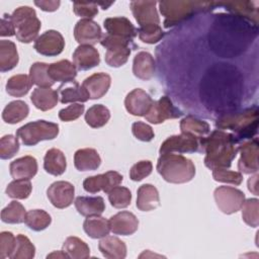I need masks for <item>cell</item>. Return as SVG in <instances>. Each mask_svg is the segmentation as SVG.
Instances as JSON below:
<instances>
[{"label":"cell","mask_w":259,"mask_h":259,"mask_svg":"<svg viewBox=\"0 0 259 259\" xmlns=\"http://www.w3.org/2000/svg\"><path fill=\"white\" fill-rule=\"evenodd\" d=\"M100 44L103 48L106 49V64L114 68H118L124 65L128 60L132 50L137 48L133 40L108 33L101 38Z\"/></svg>","instance_id":"6"},{"label":"cell","mask_w":259,"mask_h":259,"mask_svg":"<svg viewBox=\"0 0 259 259\" xmlns=\"http://www.w3.org/2000/svg\"><path fill=\"white\" fill-rule=\"evenodd\" d=\"M63 251L73 259H86L90 256L89 246L78 237H68L63 244Z\"/></svg>","instance_id":"36"},{"label":"cell","mask_w":259,"mask_h":259,"mask_svg":"<svg viewBox=\"0 0 259 259\" xmlns=\"http://www.w3.org/2000/svg\"><path fill=\"white\" fill-rule=\"evenodd\" d=\"M155 60L148 52H140L134 58L133 73L141 80H150L155 74Z\"/></svg>","instance_id":"24"},{"label":"cell","mask_w":259,"mask_h":259,"mask_svg":"<svg viewBox=\"0 0 259 259\" xmlns=\"http://www.w3.org/2000/svg\"><path fill=\"white\" fill-rule=\"evenodd\" d=\"M59 134V125L55 122L47 120H36L28 122L16 132V137L19 138L24 146H34L40 141L53 140Z\"/></svg>","instance_id":"7"},{"label":"cell","mask_w":259,"mask_h":259,"mask_svg":"<svg viewBox=\"0 0 259 259\" xmlns=\"http://www.w3.org/2000/svg\"><path fill=\"white\" fill-rule=\"evenodd\" d=\"M49 65L46 63L36 62L31 65L29 69V78L32 84L37 87H51L54 85V81L49 76Z\"/></svg>","instance_id":"41"},{"label":"cell","mask_w":259,"mask_h":259,"mask_svg":"<svg viewBox=\"0 0 259 259\" xmlns=\"http://www.w3.org/2000/svg\"><path fill=\"white\" fill-rule=\"evenodd\" d=\"M31 183L28 179H14L6 187V194L15 199H25L31 193Z\"/></svg>","instance_id":"43"},{"label":"cell","mask_w":259,"mask_h":259,"mask_svg":"<svg viewBox=\"0 0 259 259\" xmlns=\"http://www.w3.org/2000/svg\"><path fill=\"white\" fill-rule=\"evenodd\" d=\"M33 48L42 56L55 57L63 52L65 40L59 31L51 29L47 30L35 39Z\"/></svg>","instance_id":"12"},{"label":"cell","mask_w":259,"mask_h":259,"mask_svg":"<svg viewBox=\"0 0 259 259\" xmlns=\"http://www.w3.org/2000/svg\"><path fill=\"white\" fill-rule=\"evenodd\" d=\"M28 105L22 100H15L8 103L2 112V118L5 122L14 124L17 123L28 115Z\"/></svg>","instance_id":"34"},{"label":"cell","mask_w":259,"mask_h":259,"mask_svg":"<svg viewBox=\"0 0 259 259\" xmlns=\"http://www.w3.org/2000/svg\"><path fill=\"white\" fill-rule=\"evenodd\" d=\"M73 62L79 71L90 70L99 65V53L92 46H79L73 54Z\"/></svg>","instance_id":"21"},{"label":"cell","mask_w":259,"mask_h":259,"mask_svg":"<svg viewBox=\"0 0 259 259\" xmlns=\"http://www.w3.org/2000/svg\"><path fill=\"white\" fill-rule=\"evenodd\" d=\"M243 221L252 228H257L259 225V200L257 198L245 199L242 205Z\"/></svg>","instance_id":"44"},{"label":"cell","mask_w":259,"mask_h":259,"mask_svg":"<svg viewBox=\"0 0 259 259\" xmlns=\"http://www.w3.org/2000/svg\"><path fill=\"white\" fill-rule=\"evenodd\" d=\"M258 109L256 106L244 109L240 112H230L221 115L215 126L219 130H231L235 132L237 142L251 138L257 132Z\"/></svg>","instance_id":"3"},{"label":"cell","mask_w":259,"mask_h":259,"mask_svg":"<svg viewBox=\"0 0 259 259\" xmlns=\"http://www.w3.org/2000/svg\"><path fill=\"white\" fill-rule=\"evenodd\" d=\"M98 249L107 259H123L126 256L125 244L114 236H105L101 238Z\"/></svg>","instance_id":"25"},{"label":"cell","mask_w":259,"mask_h":259,"mask_svg":"<svg viewBox=\"0 0 259 259\" xmlns=\"http://www.w3.org/2000/svg\"><path fill=\"white\" fill-rule=\"evenodd\" d=\"M180 131L182 134H188L200 140L209 134L210 127L206 121L187 115L180 121Z\"/></svg>","instance_id":"32"},{"label":"cell","mask_w":259,"mask_h":259,"mask_svg":"<svg viewBox=\"0 0 259 259\" xmlns=\"http://www.w3.org/2000/svg\"><path fill=\"white\" fill-rule=\"evenodd\" d=\"M30 99L37 109L47 111L57 105L59 93L51 87H37L32 91Z\"/></svg>","instance_id":"28"},{"label":"cell","mask_w":259,"mask_h":259,"mask_svg":"<svg viewBox=\"0 0 259 259\" xmlns=\"http://www.w3.org/2000/svg\"><path fill=\"white\" fill-rule=\"evenodd\" d=\"M241 158L238 168L241 173L252 174L258 171V140L255 138L239 147Z\"/></svg>","instance_id":"15"},{"label":"cell","mask_w":259,"mask_h":259,"mask_svg":"<svg viewBox=\"0 0 259 259\" xmlns=\"http://www.w3.org/2000/svg\"><path fill=\"white\" fill-rule=\"evenodd\" d=\"M153 102L151 96L140 88L131 91L124 99V105L127 112L136 116H145Z\"/></svg>","instance_id":"17"},{"label":"cell","mask_w":259,"mask_h":259,"mask_svg":"<svg viewBox=\"0 0 259 259\" xmlns=\"http://www.w3.org/2000/svg\"><path fill=\"white\" fill-rule=\"evenodd\" d=\"M212 177L215 181L240 185L243 181V175L238 171L227 170V168H215L212 170Z\"/></svg>","instance_id":"49"},{"label":"cell","mask_w":259,"mask_h":259,"mask_svg":"<svg viewBox=\"0 0 259 259\" xmlns=\"http://www.w3.org/2000/svg\"><path fill=\"white\" fill-rule=\"evenodd\" d=\"M18 64L16 46L11 40H0V71L2 73L12 70Z\"/></svg>","instance_id":"31"},{"label":"cell","mask_w":259,"mask_h":259,"mask_svg":"<svg viewBox=\"0 0 259 259\" xmlns=\"http://www.w3.org/2000/svg\"><path fill=\"white\" fill-rule=\"evenodd\" d=\"M157 171L165 181L181 184L192 180L195 166L191 160L180 154H163L158 159Z\"/></svg>","instance_id":"2"},{"label":"cell","mask_w":259,"mask_h":259,"mask_svg":"<svg viewBox=\"0 0 259 259\" xmlns=\"http://www.w3.org/2000/svg\"><path fill=\"white\" fill-rule=\"evenodd\" d=\"M52 222L51 215L42 209H31L26 212L24 223L25 225L35 231L39 232L47 229Z\"/></svg>","instance_id":"40"},{"label":"cell","mask_w":259,"mask_h":259,"mask_svg":"<svg viewBox=\"0 0 259 259\" xmlns=\"http://www.w3.org/2000/svg\"><path fill=\"white\" fill-rule=\"evenodd\" d=\"M19 150L18 138L12 135H6L0 140V158L7 160L12 158Z\"/></svg>","instance_id":"48"},{"label":"cell","mask_w":259,"mask_h":259,"mask_svg":"<svg viewBox=\"0 0 259 259\" xmlns=\"http://www.w3.org/2000/svg\"><path fill=\"white\" fill-rule=\"evenodd\" d=\"M35 255V247L30 240L19 234L15 237V244L13 251L10 255V259H32Z\"/></svg>","instance_id":"39"},{"label":"cell","mask_w":259,"mask_h":259,"mask_svg":"<svg viewBox=\"0 0 259 259\" xmlns=\"http://www.w3.org/2000/svg\"><path fill=\"white\" fill-rule=\"evenodd\" d=\"M26 211L24 206L16 201H11L1 211V220L6 224H21L24 222Z\"/></svg>","instance_id":"42"},{"label":"cell","mask_w":259,"mask_h":259,"mask_svg":"<svg viewBox=\"0 0 259 259\" xmlns=\"http://www.w3.org/2000/svg\"><path fill=\"white\" fill-rule=\"evenodd\" d=\"M15 26L16 38L24 44L35 40L40 29V20L37 18L35 10L29 6H20L11 14Z\"/></svg>","instance_id":"5"},{"label":"cell","mask_w":259,"mask_h":259,"mask_svg":"<svg viewBox=\"0 0 259 259\" xmlns=\"http://www.w3.org/2000/svg\"><path fill=\"white\" fill-rule=\"evenodd\" d=\"M110 118V112L102 104L92 105L85 113V121L93 128H98L107 123Z\"/></svg>","instance_id":"38"},{"label":"cell","mask_w":259,"mask_h":259,"mask_svg":"<svg viewBox=\"0 0 259 259\" xmlns=\"http://www.w3.org/2000/svg\"><path fill=\"white\" fill-rule=\"evenodd\" d=\"M10 175L14 179H31L37 172V162L32 156H24L10 163Z\"/></svg>","instance_id":"22"},{"label":"cell","mask_w":259,"mask_h":259,"mask_svg":"<svg viewBox=\"0 0 259 259\" xmlns=\"http://www.w3.org/2000/svg\"><path fill=\"white\" fill-rule=\"evenodd\" d=\"M153 170L152 162L149 160H143L136 163L130 170V178L134 181H141L148 177Z\"/></svg>","instance_id":"50"},{"label":"cell","mask_w":259,"mask_h":259,"mask_svg":"<svg viewBox=\"0 0 259 259\" xmlns=\"http://www.w3.org/2000/svg\"><path fill=\"white\" fill-rule=\"evenodd\" d=\"M14 34H15V26L12 21L11 15L5 13L1 18L0 35L1 36H12Z\"/></svg>","instance_id":"55"},{"label":"cell","mask_w":259,"mask_h":259,"mask_svg":"<svg viewBox=\"0 0 259 259\" xmlns=\"http://www.w3.org/2000/svg\"><path fill=\"white\" fill-rule=\"evenodd\" d=\"M103 25L108 34L120 36L130 40H133L138 34V29L126 17L123 16L106 18Z\"/></svg>","instance_id":"19"},{"label":"cell","mask_w":259,"mask_h":259,"mask_svg":"<svg viewBox=\"0 0 259 259\" xmlns=\"http://www.w3.org/2000/svg\"><path fill=\"white\" fill-rule=\"evenodd\" d=\"M110 231L115 235L128 236L137 232L139 220L130 211H119L109 219Z\"/></svg>","instance_id":"18"},{"label":"cell","mask_w":259,"mask_h":259,"mask_svg":"<svg viewBox=\"0 0 259 259\" xmlns=\"http://www.w3.org/2000/svg\"><path fill=\"white\" fill-rule=\"evenodd\" d=\"M15 244V237L10 232L0 234V259L10 257Z\"/></svg>","instance_id":"54"},{"label":"cell","mask_w":259,"mask_h":259,"mask_svg":"<svg viewBox=\"0 0 259 259\" xmlns=\"http://www.w3.org/2000/svg\"><path fill=\"white\" fill-rule=\"evenodd\" d=\"M137 193V207L140 210L150 211L160 205L159 192L154 185L143 184Z\"/></svg>","instance_id":"26"},{"label":"cell","mask_w":259,"mask_h":259,"mask_svg":"<svg viewBox=\"0 0 259 259\" xmlns=\"http://www.w3.org/2000/svg\"><path fill=\"white\" fill-rule=\"evenodd\" d=\"M199 139L188 135V134H180L176 136H171L166 139L161 147L160 154H185V153H194L199 151Z\"/></svg>","instance_id":"9"},{"label":"cell","mask_w":259,"mask_h":259,"mask_svg":"<svg viewBox=\"0 0 259 259\" xmlns=\"http://www.w3.org/2000/svg\"><path fill=\"white\" fill-rule=\"evenodd\" d=\"M160 11L165 17L164 26L169 28L188 19L194 13L207 11L210 3L197 1H161Z\"/></svg>","instance_id":"4"},{"label":"cell","mask_w":259,"mask_h":259,"mask_svg":"<svg viewBox=\"0 0 259 259\" xmlns=\"http://www.w3.org/2000/svg\"><path fill=\"white\" fill-rule=\"evenodd\" d=\"M222 4H224L227 7V10L233 12L234 14L252 20L254 21L255 24L257 23V8H252V3L250 4L249 7H246L247 2H224Z\"/></svg>","instance_id":"46"},{"label":"cell","mask_w":259,"mask_h":259,"mask_svg":"<svg viewBox=\"0 0 259 259\" xmlns=\"http://www.w3.org/2000/svg\"><path fill=\"white\" fill-rule=\"evenodd\" d=\"M108 199L113 207L124 208L131 204L132 193L128 188L118 185L108 192Z\"/></svg>","instance_id":"45"},{"label":"cell","mask_w":259,"mask_h":259,"mask_svg":"<svg viewBox=\"0 0 259 259\" xmlns=\"http://www.w3.org/2000/svg\"><path fill=\"white\" fill-rule=\"evenodd\" d=\"M111 84V78L106 73H95L86 78L82 86L90 99H99L105 95Z\"/></svg>","instance_id":"20"},{"label":"cell","mask_w":259,"mask_h":259,"mask_svg":"<svg viewBox=\"0 0 259 259\" xmlns=\"http://www.w3.org/2000/svg\"><path fill=\"white\" fill-rule=\"evenodd\" d=\"M84 108V105L81 103H72L71 105L59 111V118L63 121L75 120L83 114Z\"/></svg>","instance_id":"53"},{"label":"cell","mask_w":259,"mask_h":259,"mask_svg":"<svg viewBox=\"0 0 259 259\" xmlns=\"http://www.w3.org/2000/svg\"><path fill=\"white\" fill-rule=\"evenodd\" d=\"M122 179V175L118 172L108 171L103 174L87 177L83 181V188L89 193H97L101 190L108 193L112 188L118 186Z\"/></svg>","instance_id":"11"},{"label":"cell","mask_w":259,"mask_h":259,"mask_svg":"<svg viewBox=\"0 0 259 259\" xmlns=\"http://www.w3.org/2000/svg\"><path fill=\"white\" fill-rule=\"evenodd\" d=\"M58 93L60 94V101L62 103H70V102H86L89 98L88 93L84 89V87L79 85L78 82L73 81L72 86H60Z\"/></svg>","instance_id":"35"},{"label":"cell","mask_w":259,"mask_h":259,"mask_svg":"<svg viewBox=\"0 0 259 259\" xmlns=\"http://www.w3.org/2000/svg\"><path fill=\"white\" fill-rule=\"evenodd\" d=\"M213 196L219 209L226 214L240 210L245 201L244 192L231 186L218 187L213 192Z\"/></svg>","instance_id":"8"},{"label":"cell","mask_w":259,"mask_h":259,"mask_svg":"<svg viewBox=\"0 0 259 259\" xmlns=\"http://www.w3.org/2000/svg\"><path fill=\"white\" fill-rule=\"evenodd\" d=\"M83 229L90 238L100 239L109 234V221L100 215L87 217V219L84 221Z\"/></svg>","instance_id":"33"},{"label":"cell","mask_w":259,"mask_h":259,"mask_svg":"<svg viewBox=\"0 0 259 259\" xmlns=\"http://www.w3.org/2000/svg\"><path fill=\"white\" fill-rule=\"evenodd\" d=\"M51 257H61V258H69V256L64 252V251H59V252H54L50 255H48V258Z\"/></svg>","instance_id":"58"},{"label":"cell","mask_w":259,"mask_h":259,"mask_svg":"<svg viewBox=\"0 0 259 259\" xmlns=\"http://www.w3.org/2000/svg\"><path fill=\"white\" fill-rule=\"evenodd\" d=\"M156 1H132V12L140 27L152 24L160 25V18L156 9Z\"/></svg>","instance_id":"16"},{"label":"cell","mask_w":259,"mask_h":259,"mask_svg":"<svg viewBox=\"0 0 259 259\" xmlns=\"http://www.w3.org/2000/svg\"><path fill=\"white\" fill-rule=\"evenodd\" d=\"M257 180H258V174L256 173L253 177H251L248 180V188L251 192H253L255 195H258V190H257Z\"/></svg>","instance_id":"57"},{"label":"cell","mask_w":259,"mask_h":259,"mask_svg":"<svg viewBox=\"0 0 259 259\" xmlns=\"http://www.w3.org/2000/svg\"><path fill=\"white\" fill-rule=\"evenodd\" d=\"M138 35L140 39L146 44H156L164 36V31L158 24L139 27Z\"/></svg>","instance_id":"47"},{"label":"cell","mask_w":259,"mask_h":259,"mask_svg":"<svg viewBox=\"0 0 259 259\" xmlns=\"http://www.w3.org/2000/svg\"><path fill=\"white\" fill-rule=\"evenodd\" d=\"M44 168L51 175H62L67 168V162L64 153L56 148H52L47 151L44 158Z\"/></svg>","instance_id":"30"},{"label":"cell","mask_w":259,"mask_h":259,"mask_svg":"<svg viewBox=\"0 0 259 259\" xmlns=\"http://www.w3.org/2000/svg\"><path fill=\"white\" fill-rule=\"evenodd\" d=\"M74 37L80 46H93L101 40L102 31L92 19H80L75 25Z\"/></svg>","instance_id":"14"},{"label":"cell","mask_w":259,"mask_h":259,"mask_svg":"<svg viewBox=\"0 0 259 259\" xmlns=\"http://www.w3.org/2000/svg\"><path fill=\"white\" fill-rule=\"evenodd\" d=\"M73 10L74 13L82 17V19H92L98 13V4L87 2H74Z\"/></svg>","instance_id":"51"},{"label":"cell","mask_w":259,"mask_h":259,"mask_svg":"<svg viewBox=\"0 0 259 259\" xmlns=\"http://www.w3.org/2000/svg\"><path fill=\"white\" fill-rule=\"evenodd\" d=\"M132 132L138 140L143 142H150L155 136L153 128L143 121L134 122L132 125Z\"/></svg>","instance_id":"52"},{"label":"cell","mask_w":259,"mask_h":259,"mask_svg":"<svg viewBox=\"0 0 259 259\" xmlns=\"http://www.w3.org/2000/svg\"><path fill=\"white\" fill-rule=\"evenodd\" d=\"M34 4L44 11L52 12L59 8L61 2L60 1H34Z\"/></svg>","instance_id":"56"},{"label":"cell","mask_w":259,"mask_h":259,"mask_svg":"<svg viewBox=\"0 0 259 259\" xmlns=\"http://www.w3.org/2000/svg\"><path fill=\"white\" fill-rule=\"evenodd\" d=\"M74 204L77 211L84 217L100 215L105 210V202L101 196H78Z\"/></svg>","instance_id":"27"},{"label":"cell","mask_w":259,"mask_h":259,"mask_svg":"<svg viewBox=\"0 0 259 259\" xmlns=\"http://www.w3.org/2000/svg\"><path fill=\"white\" fill-rule=\"evenodd\" d=\"M47 195L51 203L57 208H65L72 204L75 188L68 181H56L50 185Z\"/></svg>","instance_id":"13"},{"label":"cell","mask_w":259,"mask_h":259,"mask_svg":"<svg viewBox=\"0 0 259 259\" xmlns=\"http://www.w3.org/2000/svg\"><path fill=\"white\" fill-rule=\"evenodd\" d=\"M32 82L29 76L18 74L10 77L6 83V92L14 97H21L28 93Z\"/></svg>","instance_id":"37"},{"label":"cell","mask_w":259,"mask_h":259,"mask_svg":"<svg viewBox=\"0 0 259 259\" xmlns=\"http://www.w3.org/2000/svg\"><path fill=\"white\" fill-rule=\"evenodd\" d=\"M48 72L54 82L57 81L65 84L75 81L77 76V69L75 65L68 60H61L49 65Z\"/></svg>","instance_id":"23"},{"label":"cell","mask_w":259,"mask_h":259,"mask_svg":"<svg viewBox=\"0 0 259 259\" xmlns=\"http://www.w3.org/2000/svg\"><path fill=\"white\" fill-rule=\"evenodd\" d=\"M237 143L234 135L222 130L213 131L200 139V149L205 153V166L210 170L229 168L239 151Z\"/></svg>","instance_id":"1"},{"label":"cell","mask_w":259,"mask_h":259,"mask_svg":"<svg viewBox=\"0 0 259 259\" xmlns=\"http://www.w3.org/2000/svg\"><path fill=\"white\" fill-rule=\"evenodd\" d=\"M101 164L98 152L92 148H85L76 151L74 155V165L79 171H93Z\"/></svg>","instance_id":"29"},{"label":"cell","mask_w":259,"mask_h":259,"mask_svg":"<svg viewBox=\"0 0 259 259\" xmlns=\"http://www.w3.org/2000/svg\"><path fill=\"white\" fill-rule=\"evenodd\" d=\"M182 112L174 106L171 99L168 96H162L157 101H154L151 108L145 115L147 121L158 124L162 123L166 119H173L180 117Z\"/></svg>","instance_id":"10"}]
</instances>
